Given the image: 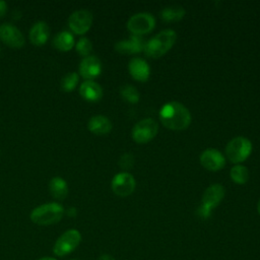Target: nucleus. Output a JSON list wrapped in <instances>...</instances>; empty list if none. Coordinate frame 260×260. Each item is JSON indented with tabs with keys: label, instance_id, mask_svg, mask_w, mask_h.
Here are the masks:
<instances>
[{
	"label": "nucleus",
	"instance_id": "obj_1",
	"mask_svg": "<svg viewBox=\"0 0 260 260\" xmlns=\"http://www.w3.org/2000/svg\"><path fill=\"white\" fill-rule=\"evenodd\" d=\"M159 120L162 125L171 130H183L191 122L189 110L179 102H169L159 111Z\"/></svg>",
	"mask_w": 260,
	"mask_h": 260
},
{
	"label": "nucleus",
	"instance_id": "obj_2",
	"mask_svg": "<svg viewBox=\"0 0 260 260\" xmlns=\"http://www.w3.org/2000/svg\"><path fill=\"white\" fill-rule=\"evenodd\" d=\"M177 40L176 31L170 28L164 29L150 38L144 46V53L151 58H158L166 54Z\"/></svg>",
	"mask_w": 260,
	"mask_h": 260
},
{
	"label": "nucleus",
	"instance_id": "obj_3",
	"mask_svg": "<svg viewBox=\"0 0 260 260\" xmlns=\"http://www.w3.org/2000/svg\"><path fill=\"white\" fill-rule=\"evenodd\" d=\"M64 208L57 202L42 204L30 212V220L39 225H50L57 223L64 215Z\"/></svg>",
	"mask_w": 260,
	"mask_h": 260
},
{
	"label": "nucleus",
	"instance_id": "obj_4",
	"mask_svg": "<svg viewBox=\"0 0 260 260\" xmlns=\"http://www.w3.org/2000/svg\"><path fill=\"white\" fill-rule=\"evenodd\" d=\"M251 151L252 143L244 136H237L233 138L229 141L225 147V154L234 164L244 161L250 155Z\"/></svg>",
	"mask_w": 260,
	"mask_h": 260
},
{
	"label": "nucleus",
	"instance_id": "obj_5",
	"mask_svg": "<svg viewBox=\"0 0 260 260\" xmlns=\"http://www.w3.org/2000/svg\"><path fill=\"white\" fill-rule=\"evenodd\" d=\"M81 241V235L77 230H68L63 233L55 242L53 253L56 256L63 257L74 251Z\"/></svg>",
	"mask_w": 260,
	"mask_h": 260
},
{
	"label": "nucleus",
	"instance_id": "obj_6",
	"mask_svg": "<svg viewBox=\"0 0 260 260\" xmlns=\"http://www.w3.org/2000/svg\"><path fill=\"white\" fill-rule=\"evenodd\" d=\"M224 188L220 184H213L209 186L202 195V204L200 205L199 212L203 216H209L212 208L218 205L224 196Z\"/></svg>",
	"mask_w": 260,
	"mask_h": 260
},
{
	"label": "nucleus",
	"instance_id": "obj_7",
	"mask_svg": "<svg viewBox=\"0 0 260 260\" xmlns=\"http://www.w3.org/2000/svg\"><path fill=\"white\" fill-rule=\"evenodd\" d=\"M157 132V122L151 118H145L134 125L132 129V138L138 143H145L154 138Z\"/></svg>",
	"mask_w": 260,
	"mask_h": 260
},
{
	"label": "nucleus",
	"instance_id": "obj_8",
	"mask_svg": "<svg viewBox=\"0 0 260 260\" xmlns=\"http://www.w3.org/2000/svg\"><path fill=\"white\" fill-rule=\"evenodd\" d=\"M155 25V19L152 14L139 12L132 15L127 21V28L136 36L147 34Z\"/></svg>",
	"mask_w": 260,
	"mask_h": 260
},
{
	"label": "nucleus",
	"instance_id": "obj_9",
	"mask_svg": "<svg viewBox=\"0 0 260 260\" xmlns=\"http://www.w3.org/2000/svg\"><path fill=\"white\" fill-rule=\"evenodd\" d=\"M92 14L86 9L76 10L68 18V25L70 29L76 35L85 34L91 26Z\"/></svg>",
	"mask_w": 260,
	"mask_h": 260
},
{
	"label": "nucleus",
	"instance_id": "obj_10",
	"mask_svg": "<svg viewBox=\"0 0 260 260\" xmlns=\"http://www.w3.org/2000/svg\"><path fill=\"white\" fill-rule=\"evenodd\" d=\"M111 187L113 192L121 197L129 196L135 189V179L134 177L127 173H119L114 176Z\"/></svg>",
	"mask_w": 260,
	"mask_h": 260
},
{
	"label": "nucleus",
	"instance_id": "obj_11",
	"mask_svg": "<svg viewBox=\"0 0 260 260\" xmlns=\"http://www.w3.org/2000/svg\"><path fill=\"white\" fill-rule=\"evenodd\" d=\"M0 40L10 48L19 49L23 47L25 41L21 31L11 23L0 25Z\"/></svg>",
	"mask_w": 260,
	"mask_h": 260
},
{
	"label": "nucleus",
	"instance_id": "obj_12",
	"mask_svg": "<svg viewBox=\"0 0 260 260\" xmlns=\"http://www.w3.org/2000/svg\"><path fill=\"white\" fill-rule=\"evenodd\" d=\"M201 165L208 171H219L225 165V159L220 151L214 148L204 150L200 155Z\"/></svg>",
	"mask_w": 260,
	"mask_h": 260
},
{
	"label": "nucleus",
	"instance_id": "obj_13",
	"mask_svg": "<svg viewBox=\"0 0 260 260\" xmlns=\"http://www.w3.org/2000/svg\"><path fill=\"white\" fill-rule=\"evenodd\" d=\"M102 72V63L96 56L84 57L79 64V73L86 80H92Z\"/></svg>",
	"mask_w": 260,
	"mask_h": 260
},
{
	"label": "nucleus",
	"instance_id": "obj_14",
	"mask_svg": "<svg viewBox=\"0 0 260 260\" xmlns=\"http://www.w3.org/2000/svg\"><path fill=\"white\" fill-rule=\"evenodd\" d=\"M145 43L140 36L133 35L128 39L117 42L115 44V50L122 54H135L144 50Z\"/></svg>",
	"mask_w": 260,
	"mask_h": 260
},
{
	"label": "nucleus",
	"instance_id": "obj_15",
	"mask_svg": "<svg viewBox=\"0 0 260 260\" xmlns=\"http://www.w3.org/2000/svg\"><path fill=\"white\" fill-rule=\"evenodd\" d=\"M128 69L131 76L138 81H145L149 77L150 69L147 62L141 58H132L129 61Z\"/></svg>",
	"mask_w": 260,
	"mask_h": 260
},
{
	"label": "nucleus",
	"instance_id": "obj_16",
	"mask_svg": "<svg viewBox=\"0 0 260 260\" xmlns=\"http://www.w3.org/2000/svg\"><path fill=\"white\" fill-rule=\"evenodd\" d=\"M50 36V28L45 21L36 22L29 29V41L36 46H43L47 43Z\"/></svg>",
	"mask_w": 260,
	"mask_h": 260
},
{
	"label": "nucleus",
	"instance_id": "obj_17",
	"mask_svg": "<svg viewBox=\"0 0 260 260\" xmlns=\"http://www.w3.org/2000/svg\"><path fill=\"white\" fill-rule=\"evenodd\" d=\"M79 93L85 101L98 102L103 96V88L93 80H85L79 86Z\"/></svg>",
	"mask_w": 260,
	"mask_h": 260
},
{
	"label": "nucleus",
	"instance_id": "obj_18",
	"mask_svg": "<svg viewBox=\"0 0 260 260\" xmlns=\"http://www.w3.org/2000/svg\"><path fill=\"white\" fill-rule=\"evenodd\" d=\"M87 128L93 134L104 135L112 130V123L107 117L96 115L88 120Z\"/></svg>",
	"mask_w": 260,
	"mask_h": 260
},
{
	"label": "nucleus",
	"instance_id": "obj_19",
	"mask_svg": "<svg viewBox=\"0 0 260 260\" xmlns=\"http://www.w3.org/2000/svg\"><path fill=\"white\" fill-rule=\"evenodd\" d=\"M49 191L55 199H65L68 194V186L66 181L61 177H53L49 182Z\"/></svg>",
	"mask_w": 260,
	"mask_h": 260
},
{
	"label": "nucleus",
	"instance_id": "obj_20",
	"mask_svg": "<svg viewBox=\"0 0 260 260\" xmlns=\"http://www.w3.org/2000/svg\"><path fill=\"white\" fill-rule=\"evenodd\" d=\"M54 47L62 52L70 51L74 46V37L68 30H62L53 40Z\"/></svg>",
	"mask_w": 260,
	"mask_h": 260
},
{
	"label": "nucleus",
	"instance_id": "obj_21",
	"mask_svg": "<svg viewBox=\"0 0 260 260\" xmlns=\"http://www.w3.org/2000/svg\"><path fill=\"white\" fill-rule=\"evenodd\" d=\"M185 15V9L180 5H170L160 11V17L165 21H178Z\"/></svg>",
	"mask_w": 260,
	"mask_h": 260
},
{
	"label": "nucleus",
	"instance_id": "obj_22",
	"mask_svg": "<svg viewBox=\"0 0 260 260\" xmlns=\"http://www.w3.org/2000/svg\"><path fill=\"white\" fill-rule=\"evenodd\" d=\"M232 180L238 184H244L249 179V170L241 165L234 166L230 171Z\"/></svg>",
	"mask_w": 260,
	"mask_h": 260
},
{
	"label": "nucleus",
	"instance_id": "obj_23",
	"mask_svg": "<svg viewBox=\"0 0 260 260\" xmlns=\"http://www.w3.org/2000/svg\"><path fill=\"white\" fill-rule=\"evenodd\" d=\"M79 80V76L76 72H69L61 79V88L63 91L70 92L74 90Z\"/></svg>",
	"mask_w": 260,
	"mask_h": 260
},
{
	"label": "nucleus",
	"instance_id": "obj_24",
	"mask_svg": "<svg viewBox=\"0 0 260 260\" xmlns=\"http://www.w3.org/2000/svg\"><path fill=\"white\" fill-rule=\"evenodd\" d=\"M120 94L125 101L132 103V104L137 103L139 101V92H138L137 88L130 84H125V85L121 86Z\"/></svg>",
	"mask_w": 260,
	"mask_h": 260
},
{
	"label": "nucleus",
	"instance_id": "obj_25",
	"mask_svg": "<svg viewBox=\"0 0 260 260\" xmlns=\"http://www.w3.org/2000/svg\"><path fill=\"white\" fill-rule=\"evenodd\" d=\"M92 50V44L87 38H81L76 44V51L80 56L87 57Z\"/></svg>",
	"mask_w": 260,
	"mask_h": 260
},
{
	"label": "nucleus",
	"instance_id": "obj_26",
	"mask_svg": "<svg viewBox=\"0 0 260 260\" xmlns=\"http://www.w3.org/2000/svg\"><path fill=\"white\" fill-rule=\"evenodd\" d=\"M122 170H129L134 165V156L131 153H123L118 161Z\"/></svg>",
	"mask_w": 260,
	"mask_h": 260
},
{
	"label": "nucleus",
	"instance_id": "obj_27",
	"mask_svg": "<svg viewBox=\"0 0 260 260\" xmlns=\"http://www.w3.org/2000/svg\"><path fill=\"white\" fill-rule=\"evenodd\" d=\"M7 12V3L3 0H0V17H3Z\"/></svg>",
	"mask_w": 260,
	"mask_h": 260
},
{
	"label": "nucleus",
	"instance_id": "obj_28",
	"mask_svg": "<svg viewBox=\"0 0 260 260\" xmlns=\"http://www.w3.org/2000/svg\"><path fill=\"white\" fill-rule=\"evenodd\" d=\"M99 260H115L112 256H110V255H107V254H104V255H102L100 258H99Z\"/></svg>",
	"mask_w": 260,
	"mask_h": 260
},
{
	"label": "nucleus",
	"instance_id": "obj_29",
	"mask_svg": "<svg viewBox=\"0 0 260 260\" xmlns=\"http://www.w3.org/2000/svg\"><path fill=\"white\" fill-rule=\"evenodd\" d=\"M67 214H68V215H70V216H74V215L76 214V210H75V208H69V209L67 210Z\"/></svg>",
	"mask_w": 260,
	"mask_h": 260
},
{
	"label": "nucleus",
	"instance_id": "obj_30",
	"mask_svg": "<svg viewBox=\"0 0 260 260\" xmlns=\"http://www.w3.org/2000/svg\"><path fill=\"white\" fill-rule=\"evenodd\" d=\"M39 260H57V259L52 258V257H43V258H41V259H39Z\"/></svg>",
	"mask_w": 260,
	"mask_h": 260
},
{
	"label": "nucleus",
	"instance_id": "obj_31",
	"mask_svg": "<svg viewBox=\"0 0 260 260\" xmlns=\"http://www.w3.org/2000/svg\"><path fill=\"white\" fill-rule=\"evenodd\" d=\"M257 210H258V212H259V214H260V199H259L258 204H257Z\"/></svg>",
	"mask_w": 260,
	"mask_h": 260
}]
</instances>
